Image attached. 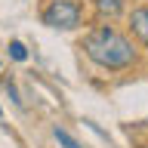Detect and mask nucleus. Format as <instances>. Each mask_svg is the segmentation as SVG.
Segmentation results:
<instances>
[{
  "label": "nucleus",
  "mask_w": 148,
  "mask_h": 148,
  "mask_svg": "<svg viewBox=\"0 0 148 148\" xmlns=\"http://www.w3.org/2000/svg\"><path fill=\"white\" fill-rule=\"evenodd\" d=\"M83 53L90 62H96L99 68L108 71H123L130 65H136V46L130 37H123L120 31H114L111 25H99L80 40Z\"/></svg>",
  "instance_id": "nucleus-1"
},
{
  "label": "nucleus",
  "mask_w": 148,
  "mask_h": 148,
  "mask_svg": "<svg viewBox=\"0 0 148 148\" xmlns=\"http://www.w3.org/2000/svg\"><path fill=\"white\" fill-rule=\"evenodd\" d=\"M40 22L46 28H56V31H74L80 25V3H74V0H53L40 12Z\"/></svg>",
  "instance_id": "nucleus-2"
},
{
  "label": "nucleus",
  "mask_w": 148,
  "mask_h": 148,
  "mask_svg": "<svg viewBox=\"0 0 148 148\" xmlns=\"http://www.w3.org/2000/svg\"><path fill=\"white\" fill-rule=\"evenodd\" d=\"M130 28H133V34L142 46H148V6H139L133 9V16H130Z\"/></svg>",
  "instance_id": "nucleus-3"
},
{
  "label": "nucleus",
  "mask_w": 148,
  "mask_h": 148,
  "mask_svg": "<svg viewBox=\"0 0 148 148\" xmlns=\"http://www.w3.org/2000/svg\"><path fill=\"white\" fill-rule=\"evenodd\" d=\"M92 6L102 18H117L127 9V0H92Z\"/></svg>",
  "instance_id": "nucleus-4"
},
{
  "label": "nucleus",
  "mask_w": 148,
  "mask_h": 148,
  "mask_svg": "<svg viewBox=\"0 0 148 148\" xmlns=\"http://www.w3.org/2000/svg\"><path fill=\"white\" fill-rule=\"evenodd\" d=\"M53 136H56V142H59L62 148H83L80 142H77V139H74L68 130H62V127H56V130H53Z\"/></svg>",
  "instance_id": "nucleus-5"
},
{
  "label": "nucleus",
  "mask_w": 148,
  "mask_h": 148,
  "mask_svg": "<svg viewBox=\"0 0 148 148\" xmlns=\"http://www.w3.org/2000/svg\"><path fill=\"white\" fill-rule=\"evenodd\" d=\"M9 56H12L16 62H25V59H28V49H25V43H22V40H12V43H9Z\"/></svg>",
  "instance_id": "nucleus-6"
},
{
  "label": "nucleus",
  "mask_w": 148,
  "mask_h": 148,
  "mask_svg": "<svg viewBox=\"0 0 148 148\" xmlns=\"http://www.w3.org/2000/svg\"><path fill=\"white\" fill-rule=\"evenodd\" d=\"M0 114H3V108H0Z\"/></svg>",
  "instance_id": "nucleus-7"
}]
</instances>
